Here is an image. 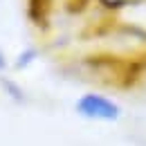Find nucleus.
<instances>
[{
    "mask_svg": "<svg viewBox=\"0 0 146 146\" xmlns=\"http://www.w3.org/2000/svg\"><path fill=\"white\" fill-rule=\"evenodd\" d=\"M74 112L81 119L88 121H104V124H112L121 117V106L104 92H83L76 101H74Z\"/></svg>",
    "mask_w": 146,
    "mask_h": 146,
    "instance_id": "obj_1",
    "label": "nucleus"
},
{
    "mask_svg": "<svg viewBox=\"0 0 146 146\" xmlns=\"http://www.w3.org/2000/svg\"><path fill=\"white\" fill-rule=\"evenodd\" d=\"M38 58V52H36V47H25L23 52H20L18 56H16V61H14V68L16 70H27L34 61Z\"/></svg>",
    "mask_w": 146,
    "mask_h": 146,
    "instance_id": "obj_2",
    "label": "nucleus"
},
{
    "mask_svg": "<svg viewBox=\"0 0 146 146\" xmlns=\"http://www.w3.org/2000/svg\"><path fill=\"white\" fill-rule=\"evenodd\" d=\"M2 86H5V90L9 92L16 101H23V99H25V92L18 88V83H14V81H9V79H7V81H2Z\"/></svg>",
    "mask_w": 146,
    "mask_h": 146,
    "instance_id": "obj_3",
    "label": "nucleus"
},
{
    "mask_svg": "<svg viewBox=\"0 0 146 146\" xmlns=\"http://www.w3.org/2000/svg\"><path fill=\"white\" fill-rule=\"evenodd\" d=\"M7 70V56L2 54V50H0V72H5Z\"/></svg>",
    "mask_w": 146,
    "mask_h": 146,
    "instance_id": "obj_4",
    "label": "nucleus"
}]
</instances>
